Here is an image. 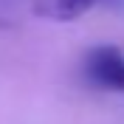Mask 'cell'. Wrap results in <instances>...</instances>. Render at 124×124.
Returning a JSON list of instances; mask_svg holds the SVG:
<instances>
[{"label": "cell", "instance_id": "obj_1", "mask_svg": "<svg viewBox=\"0 0 124 124\" xmlns=\"http://www.w3.org/2000/svg\"><path fill=\"white\" fill-rule=\"evenodd\" d=\"M82 73L93 87L124 93V51L116 45H96L82 59Z\"/></svg>", "mask_w": 124, "mask_h": 124}, {"label": "cell", "instance_id": "obj_3", "mask_svg": "<svg viewBox=\"0 0 124 124\" xmlns=\"http://www.w3.org/2000/svg\"><path fill=\"white\" fill-rule=\"evenodd\" d=\"M17 3L20 0H0V17H11L17 11Z\"/></svg>", "mask_w": 124, "mask_h": 124}, {"label": "cell", "instance_id": "obj_2", "mask_svg": "<svg viewBox=\"0 0 124 124\" xmlns=\"http://www.w3.org/2000/svg\"><path fill=\"white\" fill-rule=\"evenodd\" d=\"M96 6H110V8H124V0H54L48 14L54 20H79L82 14H87Z\"/></svg>", "mask_w": 124, "mask_h": 124}]
</instances>
